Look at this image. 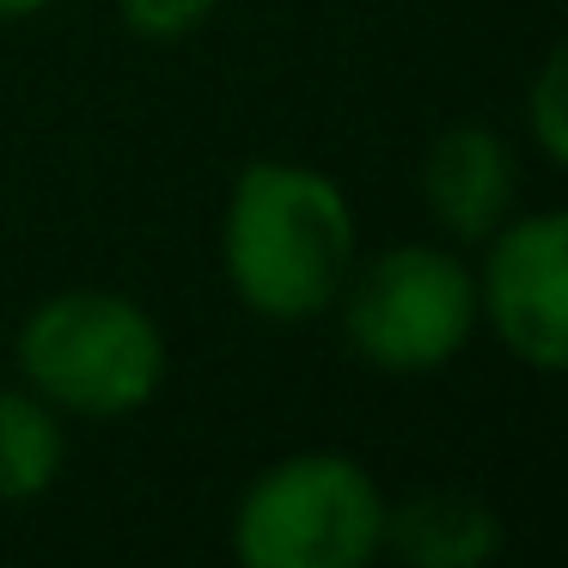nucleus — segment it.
<instances>
[{
	"label": "nucleus",
	"mask_w": 568,
	"mask_h": 568,
	"mask_svg": "<svg viewBox=\"0 0 568 568\" xmlns=\"http://www.w3.org/2000/svg\"><path fill=\"white\" fill-rule=\"evenodd\" d=\"M526 129L544 165H568V50H550L526 87Z\"/></svg>",
	"instance_id": "9"
},
{
	"label": "nucleus",
	"mask_w": 568,
	"mask_h": 568,
	"mask_svg": "<svg viewBox=\"0 0 568 568\" xmlns=\"http://www.w3.org/2000/svg\"><path fill=\"white\" fill-rule=\"evenodd\" d=\"M19 385L74 422H123L160 397L172 343L141 300L116 287H62L38 300L13 336Z\"/></svg>",
	"instance_id": "2"
},
{
	"label": "nucleus",
	"mask_w": 568,
	"mask_h": 568,
	"mask_svg": "<svg viewBox=\"0 0 568 568\" xmlns=\"http://www.w3.org/2000/svg\"><path fill=\"white\" fill-rule=\"evenodd\" d=\"M68 416L31 385H0V501H38L62 483Z\"/></svg>",
	"instance_id": "8"
},
{
	"label": "nucleus",
	"mask_w": 568,
	"mask_h": 568,
	"mask_svg": "<svg viewBox=\"0 0 568 568\" xmlns=\"http://www.w3.org/2000/svg\"><path fill=\"white\" fill-rule=\"evenodd\" d=\"M507 544V526L470 489H422L409 501H385V544L409 568H483Z\"/></svg>",
	"instance_id": "7"
},
{
	"label": "nucleus",
	"mask_w": 568,
	"mask_h": 568,
	"mask_svg": "<svg viewBox=\"0 0 568 568\" xmlns=\"http://www.w3.org/2000/svg\"><path fill=\"white\" fill-rule=\"evenodd\" d=\"M477 282V324L531 373H562L568 361V214L514 209L489 239Z\"/></svg>",
	"instance_id": "5"
},
{
	"label": "nucleus",
	"mask_w": 568,
	"mask_h": 568,
	"mask_svg": "<svg viewBox=\"0 0 568 568\" xmlns=\"http://www.w3.org/2000/svg\"><path fill=\"white\" fill-rule=\"evenodd\" d=\"M422 202L453 245H483L519 209V165L501 129L453 123L422 153Z\"/></svg>",
	"instance_id": "6"
},
{
	"label": "nucleus",
	"mask_w": 568,
	"mask_h": 568,
	"mask_svg": "<svg viewBox=\"0 0 568 568\" xmlns=\"http://www.w3.org/2000/svg\"><path fill=\"white\" fill-rule=\"evenodd\" d=\"M385 544V489L331 446H306L245 483L233 507V556L245 568H361Z\"/></svg>",
	"instance_id": "3"
},
{
	"label": "nucleus",
	"mask_w": 568,
	"mask_h": 568,
	"mask_svg": "<svg viewBox=\"0 0 568 568\" xmlns=\"http://www.w3.org/2000/svg\"><path fill=\"white\" fill-rule=\"evenodd\" d=\"M361 257L355 202L306 160H251L226 190L221 270L263 324H312L336 306Z\"/></svg>",
	"instance_id": "1"
},
{
	"label": "nucleus",
	"mask_w": 568,
	"mask_h": 568,
	"mask_svg": "<svg viewBox=\"0 0 568 568\" xmlns=\"http://www.w3.org/2000/svg\"><path fill=\"white\" fill-rule=\"evenodd\" d=\"M336 306H343L348 355L367 361L373 373H397V379L446 367L477 336L470 263L458 257V245H428V239L385 245L367 263L355 257Z\"/></svg>",
	"instance_id": "4"
},
{
	"label": "nucleus",
	"mask_w": 568,
	"mask_h": 568,
	"mask_svg": "<svg viewBox=\"0 0 568 568\" xmlns=\"http://www.w3.org/2000/svg\"><path fill=\"white\" fill-rule=\"evenodd\" d=\"M62 0H0V19H31V13H50Z\"/></svg>",
	"instance_id": "11"
},
{
	"label": "nucleus",
	"mask_w": 568,
	"mask_h": 568,
	"mask_svg": "<svg viewBox=\"0 0 568 568\" xmlns=\"http://www.w3.org/2000/svg\"><path fill=\"white\" fill-rule=\"evenodd\" d=\"M221 0H116V19L141 43H184L214 19Z\"/></svg>",
	"instance_id": "10"
}]
</instances>
